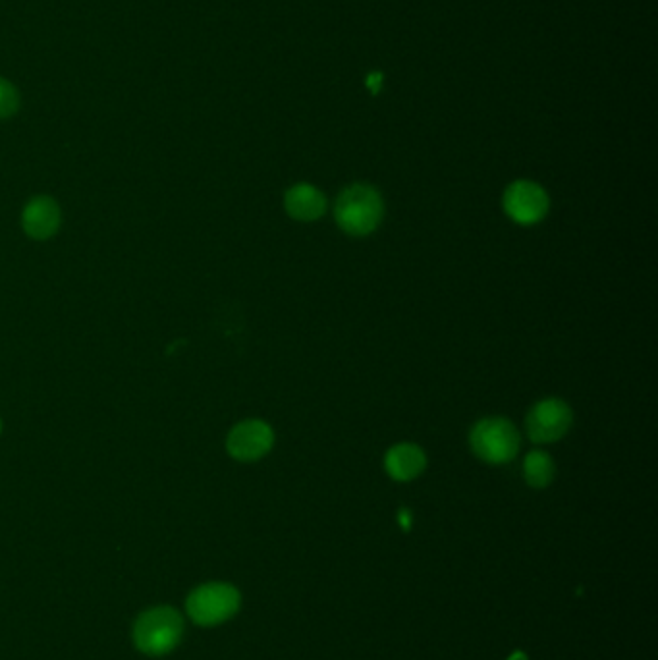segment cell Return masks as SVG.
<instances>
[{"label": "cell", "instance_id": "15", "mask_svg": "<svg viewBox=\"0 0 658 660\" xmlns=\"http://www.w3.org/2000/svg\"><path fill=\"white\" fill-rule=\"evenodd\" d=\"M0 433H2V419H0Z\"/></svg>", "mask_w": 658, "mask_h": 660}, {"label": "cell", "instance_id": "4", "mask_svg": "<svg viewBox=\"0 0 658 660\" xmlns=\"http://www.w3.org/2000/svg\"><path fill=\"white\" fill-rule=\"evenodd\" d=\"M240 606V595L226 583H209L195 589L188 599V612L201 626H217L234 616Z\"/></svg>", "mask_w": 658, "mask_h": 660}, {"label": "cell", "instance_id": "1", "mask_svg": "<svg viewBox=\"0 0 658 660\" xmlns=\"http://www.w3.org/2000/svg\"><path fill=\"white\" fill-rule=\"evenodd\" d=\"M383 195L371 184H352L344 188L334 203V220L352 238L373 234L383 222Z\"/></svg>", "mask_w": 658, "mask_h": 660}, {"label": "cell", "instance_id": "11", "mask_svg": "<svg viewBox=\"0 0 658 660\" xmlns=\"http://www.w3.org/2000/svg\"><path fill=\"white\" fill-rule=\"evenodd\" d=\"M523 477L529 487L545 489L554 479V460L543 450H533L523 460Z\"/></svg>", "mask_w": 658, "mask_h": 660}, {"label": "cell", "instance_id": "7", "mask_svg": "<svg viewBox=\"0 0 658 660\" xmlns=\"http://www.w3.org/2000/svg\"><path fill=\"white\" fill-rule=\"evenodd\" d=\"M502 207L504 213L514 222H518L521 226H531L547 217L550 207L549 195L539 184L531 180H516L506 188L502 197Z\"/></svg>", "mask_w": 658, "mask_h": 660}, {"label": "cell", "instance_id": "10", "mask_svg": "<svg viewBox=\"0 0 658 660\" xmlns=\"http://www.w3.org/2000/svg\"><path fill=\"white\" fill-rule=\"evenodd\" d=\"M284 209L294 220L313 222L327 213V197L311 184H296L284 193Z\"/></svg>", "mask_w": 658, "mask_h": 660}, {"label": "cell", "instance_id": "6", "mask_svg": "<svg viewBox=\"0 0 658 660\" xmlns=\"http://www.w3.org/2000/svg\"><path fill=\"white\" fill-rule=\"evenodd\" d=\"M275 444V431L263 419H246L236 423L228 437L226 450L238 462H257L265 458Z\"/></svg>", "mask_w": 658, "mask_h": 660}, {"label": "cell", "instance_id": "9", "mask_svg": "<svg viewBox=\"0 0 658 660\" xmlns=\"http://www.w3.org/2000/svg\"><path fill=\"white\" fill-rule=\"evenodd\" d=\"M427 468V456L413 442L394 444L384 456V469L394 481H412Z\"/></svg>", "mask_w": 658, "mask_h": 660}, {"label": "cell", "instance_id": "5", "mask_svg": "<svg viewBox=\"0 0 658 660\" xmlns=\"http://www.w3.org/2000/svg\"><path fill=\"white\" fill-rule=\"evenodd\" d=\"M574 423L572 408L560 398H545L537 402L525 419L527 435L533 442L549 444L562 439Z\"/></svg>", "mask_w": 658, "mask_h": 660}, {"label": "cell", "instance_id": "8", "mask_svg": "<svg viewBox=\"0 0 658 660\" xmlns=\"http://www.w3.org/2000/svg\"><path fill=\"white\" fill-rule=\"evenodd\" d=\"M62 211L56 199L49 195H37L29 199L22 211V228L31 240L45 242L60 230Z\"/></svg>", "mask_w": 658, "mask_h": 660}, {"label": "cell", "instance_id": "14", "mask_svg": "<svg viewBox=\"0 0 658 660\" xmlns=\"http://www.w3.org/2000/svg\"><path fill=\"white\" fill-rule=\"evenodd\" d=\"M510 660H525V657H523L521 653H516V655H514V657H512Z\"/></svg>", "mask_w": 658, "mask_h": 660}, {"label": "cell", "instance_id": "12", "mask_svg": "<svg viewBox=\"0 0 658 660\" xmlns=\"http://www.w3.org/2000/svg\"><path fill=\"white\" fill-rule=\"evenodd\" d=\"M20 110V93L14 83L0 78V120L14 116Z\"/></svg>", "mask_w": 658, "mask_h": 660}, {"label": "cell", "instance_id": "13", "mask_svg": "<svg viewBox=\"0 0 658 660\" xmlns=\"http://www.w3.org/2000/svg\"><path fill=\"white\" fill-rule=\"evenodd\" d=\"M408 516H410L408 512H402V514H400V522H402V525H404L406 529L410 527V518H408Z\"/></svg>", "mask_w": 658, "mask_h": 660}, {"label": "cell", "instance_id": "3", "mask_svg": "<svg viewBox=\"0 0 658 660\" xmlns=\"http://www.w3.org/2000/svg\"><path fill=\"white\" fill-rule=\"evenodd\" d=\"M182 630L184 622L176 610L153 608L139 618L134 637L136 645L143 653L159 657L178 645Z\"/></svg>", "mask_w": 658, "mask_h": 660}, {"label": "cell", "instance_id": "2", "mask_svg": "<svg viewBox=\"0 0 658 660\" xmlns=\"http://www.w3.org/2000/svg\"><path fill=\"white\" fill-rule=\"evenodd\" d=\"M473 454L487 464H506L520 450V433L506 417H487L475 423L469 433Z\"/></svg>", "mask_w": 658, "mask_h": 660}]
</instances>
